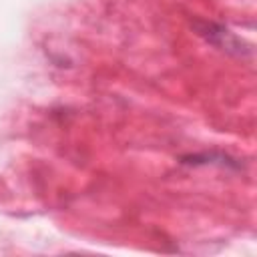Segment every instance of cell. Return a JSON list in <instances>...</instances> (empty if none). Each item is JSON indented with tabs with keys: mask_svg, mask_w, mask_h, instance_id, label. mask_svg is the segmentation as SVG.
Returning <instances> with one entry per match:
<instances>
[{
	"mask_svg": "<svg viewBox=\"0 0 257 257\" xmlns=\"http://www.w3.org/2000/svg\"><path fill=\"white\" fill-rule=\"evenodd\" d=\"M199 34H203L211 44L219 46L221 50H227V52L235 50L237 54L243 52V48H241V46H243V40L235 38L227 28H221V26H217V24H205V26L199 30Z\"/></svg>",
	"mask_w": 257,
	"mask_h": 257,
	"instance_id": "cell-1",
	"label": "cell"
}]
</instances>
